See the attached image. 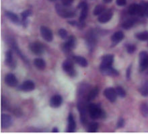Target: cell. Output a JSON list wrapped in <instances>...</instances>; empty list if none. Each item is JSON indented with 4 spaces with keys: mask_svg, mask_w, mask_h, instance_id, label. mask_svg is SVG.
Here are the masks:
<instances>
[{
    "mask_svg": "<svg viewBox=\"0 0 148 134\" xmlns=\"http://www.w3.org/2000/svg\"><path fill=\"white\" fill-rule=\"evenodd\" d=\"M148 68V53L146 51H141L139 53V69L141 71Z\"/></svg>",
    "mask_w": 148,
    "mask_h": 134,
    "instance_id": "6",
    "label": "cell"
},
{
    "mask_svg": "<svg viewBox=\"0 0 148 134\" xmlns=\"http://www.w3.org/2000/svg\"><path fill=\"white\" fill-rule=\"evenodd\" d=\"M29 49L34 54L40 55L44 53L45 48L42 43L38 42H34L29 45Z\"/></svg>",
    "mask_w": 148,
    "mask_h": 134,
    "instance_id": "7",
    "label": "cell"
},
{
    "mask_svg": "<svg viewBox=\"0 0 148 134\" xmlns=\"http://www.w3.org/2000/svg\"><path fill=\"white\" fill-rule=\"evenodd\" d=\"M67 122H68V125H67V132H73L75 131L76 128V123L73 115L70 113L69 115L68 118H67Z\"/></svg>",
    "mask_w": 148,
    "mask_h": 134,
    "instance_id": "19",
    "label": "cell"
},
{
    "mask_svg": "<svg viewBox=\"0 0 148 134\" xmlns=\"http://www.w3.org/2000/svg\"><path fill=\"white\" fill-rule=\"evenodd\" d=\"M104 96L110 101V102H114L116 100V92L114 88H108L104 90Z\"/></svg>",
    "mask_w": 148,
    "mask_h": 134,
    "instance_id": "11",
    "label": "cell"
},
{
    "mask_svg": "<svg viewBox=\"0 0 148 134\" xmlns=\"http://www.w3.org/2000/svg\"><path fill=\"white\" fill-rule=\"evenodd\" d=\"M136 22V19L135 18H131V19L127 20L122 24V28L125 30H129L133 27V25Z\"/></svg>",
    "mask_w": 148,
    "mask_h": 134,
    "instance_id": "28",
    "label": "cell"
},
{
    "mask_svg": "<svg viewBox=\"0 0 148 134\" xmlns=\"http://www.w3.org/2000/svg\"><path fill=\"white\" fill-rule=\"evenodd\" d=\"M124 33H123L122 31H118L114 32V33L112 34V36H111V41H112V44L117 45L119 42H121V41L124 38Z\"/></svg>",
    "mask_w": 148,
    "mask_h": 134,
    "instance_id": "22",
    "label": "cell"
},
{
    "mask_svg": "<svg viewBox=\"0 0 148 134\" xmlns=\"http://www.w3.org/2000/svg\"><path fill=\"white\" fill-rule=\"evenodd\" d=\"M50 106L53 108H57L60 107L63 103L62 96L59 94H56L51 97L50 99Z\"/></svg>",
    "mask_w": 148,
    "mask_h": 134,
    "instance_id": "17",
    "label": "cell"
},
{
    "mask_svg": "<svg viewBox=\"0 0 148 134\" xmlns=\"http://www.w3.org/2000/svg\"><path fill=\"white\" fill-rule=\"evenodd\" d=\"M13 123L12 117L8 114H2L1 117V125L3 129H8L11 127Z\"/></svg>",
    "mask_w": 148,
    "mask_h": 134,
    "instance_id": "16",
    "label": "cell"
},
{
    "mask_svg": "<svg viewBox=\"0 0 148 134\" xmlns=\"http://www.w3.org/2000/svg\"><path fill=\"white\" fill-rule=\"evenodd\" d=\"M145 16H146L147 17H148V10H147V11L146 12V13H145Z\"/></svg>",
    "mask_w": 148,
    "mask_h": 134,
    "instance_id": "43",
    "label": "cell"
},
{
    "mask_svg": "<svg viewBox=\"0 0 148 134\" xmlns=\"http://www.w3.org/2000/svg\"><path fill=\"white\" fill-rule=\"evenodd\" d=\"M135 37L137 39L141 41H145L148 40V32L143 31L141 32H139L135 34Z\"/></svg>",
    "mask_w": 148,
    "mask_h": 134,
    "instance_id": "29",
    "label": "cell"
},
{
    "mask_svg": "<svg viewBox=\"0 0 148 134\" xmlns=\"http://www.w3.org/2000/svg\"><path fill=\"white\" fill-rule=\"evenodd\" d=\"M115 90H116L117 95H119L120 97L124 98L126 96V92H125L124 88L121 87V86H117V87L115 88Z\"/></svg>",
    "mask_w": 148,
    "mask_h": 134,
    "instance_id": "34",
    "label": "cell"
},
{
    "mask_svg": "<svg viewBox=\"0 0 148 134\" xmlns=\"http://www.w3.org/2000/svg\"><path fill=\"white\" fill-rule=\"evenodd\" d=\"M117 127L119 128H121V127H124L125 125V120L123 119H120L117 122Z\"/></svg>",
    "mask_w": 148,
    "mask_h": 134,
    "instance_id": "38",
    "label": "cell"
},
{
    "mask_svg": "<svg viewBox=\"0 0 148 134\" xmlns=\"http://www.w3.org/2000/svg\"><path fill=\"white\" fill-rule=\"evenodd\" d=\"M98 127H99V125H98V123L96 122L90 123V124L88 125V132H91V133L96 132V131H97L98 130Z\"/></svg>",
    "mask_w": 148,
    "mask_h": 134,
    "instance_id": "31",
    "label": "cell"
},
{
    "mask_svg": "<svg viewBox=\"0 0 148 134\" xmlns=\"http://www.w3.org/2000/svg\"><path fill=\"white\" fill-rule=\"evenodd\" d=\"M100 71L102 72L104 75H107L110 76H112V77H116L119 75V71L116 69H115L112 66L104 68V69H100Z\"/></svg>",
    "mask_w": 148,
    "mask_h": 134,
    "instance_id": "20",
    "label": "cell"
},
{
    "mask_svg": "<svg viewBox=\"0 0 148 134\" xmlns=\"http://www.w3.org/2000/svg\"><path fill=\"white\" fill-rule=\"evenodd\" d=\"M34 88H35V84L31 80H26L21 85L18 86V90L24 92L32 91Z\"/></svg>",
    "mask_w": 148,
    "mask_h": 134,
    "instance_id": "14",
    "label": "cell"
},
{
    "mask_svg": "<svg viewBox=\"0 0 148 134\" xmlns=\"http://www.w3.org/2000/svg\"><path fill=\"white\" fill-rule=\"evenodd\" d=\"M139 92L143 96H148V82H145L143 85L141 86Z\"/></svg>",
    "mask_w": 148,
    "mask_h": 134,
    "instance_id": "33",
    "label": "cell"
},
{
    "mask_svg": "<svg viewBox=\"0 0 148 134\" xmlns=\"http://www.w3.org/2000/svg\"><path fill=\"white\" fill-rule=\"evenodd\" d=\"M78 8L82 10L81 14H80L79 21V22H83L86 20L88 14V5L86 2L83 1L81 2L77 6Z\"/></svg>",
    "mask_w": 148,
    "mask_h": 134,
    "instance_id": "13",
    "label": "cell"
},
{
    "mask_svg": "<svg viewBox=\"0 0 148 134\" xmlns=\"http://www.w3.org/2000/svg\"><path fill=\"white\" fill-rule=\"evenodd\" d=\"M87 43L89 46V48L93 49L97 42V38H96V34H94V32H90L87 36Z\"/></svg>",
    "mask_w": 148,
    "mask_h": 134,
    "instance_id": "21",
    "label": "cell"
},
{
    "mask_svg": "<svg viewBox=\"0 0 148 134\" xmlns=\"http://www.w3.org/2000/svg\"><path fill=\"white\" fill-rule=\"evenodd\" d=\"M140 111L143 117H148V104L147 103H142L141 104Z\"/></svg>",
    "mask_w": 148,
    "mask_h": 134,
    "instance_id": "32",
    "label": "cell"
},
{
    "mask_svg": "<svg viewBox=\"0 0 148 134\" xmlns=\"http://www.w3.org/2000/svg\"><path fill=\"white\" fill-rule=\"evenodd\" d=\"M52 131H53V132H54V133H57V132H59V129H58V128H57V127H54V128L53 129Z\"/></svg>",
    "mask_w": 148,
    "mask_h": 134,
    "instance_id": "41",
    "label": "cell"
},
{
    "mask_svg": "<svg viewBox=\"0 0 148 134\" xmlns=\"http://www.w3.org/2000/svg\"><path fill=\"white\" fill-rule=\"evenodd\" d=\"M129 14L130 15H140L141 16V7L140 4L133 3L129 6Z\"/></svg>",
    "mask_w": 148,
    "mask_h": 134,
    "instance_id": "18",
    "label": "cell"
},
{
    "mask_svg": "<svg viewBox=\"0 0 148 134\" xmlns=\"http://www.w3.org/2000/svg\"><path fill=\"white\" fill-rule=\"evenodd\" d=\"M116 3L119 6H124L126 5L127 0H116Z\"/></svg>",
    "mask_w": 148,
    "mask_h": 134,
    "instance_id": "39",
    "label": "cell"
},
{
    "mask_svg": "<svg viewBox=\"0 0 148 134\" xmlns=\"http://www.w3.org/2000/svg\"><path fill=\"white\" fill-rule=\"evenodd\" d=\"M73 61L75 63H77L78 65H80L81 67H86L88 65V63L86 58H84L83 57L81 56H74L73 57Z\"/></svg>",
    "mask_w": 148,
    "mask_h": 134,
    "instance_id": "24",
    "label": "cell"
},
{
    "mask_svg": "<svg viewBox=\"0 0 148 134\" xmlns=\"http://www.w3.org/2000/svg\"><path fill=\"white\" fill-rule=\"evenodd\" d=\"M5 16L8 19H10L11 21L13 22L14 24H20V19L18 18V16L16 15V14L13 13V12L8 11L5 12Z\"/></svg>",
    "mask_w": 148,
    "mask_h": 134,
    "instance_id": "25",
    "label": "cell"
},
{
    "mask_svg": "<svg viewBox=\"0 0 148 134\" xmlns=\"http://www.w3.org/2000/svg\"><path fill=\"white\" fill-rule=\"evenodd\" d=\"M41 36L47 42H51L53 39V34L52 30L47 26H41L40 28Z\"/></svg>",
    "mask_w": 148,
    "mask_h": 134,
    "instance_id": "8",
    "label": "cell"
},
{
    "mask_svg": "<svg viewBox=\"0 0 148 134\" xmlns=\"http://www.w3.org/2000/svg\"><path fill=\"white\" fill-rule=\"evenodd\" d=\"M105 11V7L102 5H98L96 6V8L94 9L93 14L94 16H98L100 15L102 13Z\"/></svg>",
    "mask_w": 148,
    "mask_h": 134,
    "instance_id": "30",
    "label": "cell"
},
{
    "mask_svg": "<svg viewBox=\"0 0 148 134\" xmlns=\"http://www.w3.org/2000/svg\"><path fill=\"white\" fill-rule=\"evenodd\" d=\"M113 16V12L111 10H105L103 13H102L100 15H99L98 20L99 22L102 24L106 23V22H109L110 20L112 19Z\"/></svg>",
    "mask_w": 148,
    "mask_h": 134,
    "instance_id": "12",
    "label": "cell"
},
{
    "mask_svg": "<svg viewBox=\"0 0 148 134\" xmlns=\"http://www.w3.org/2000/svg\"><path fill=\"white\" fill-rule=\"evenodd\" d=\"M34 65L37 69L43 70L46 67V62L41 58H36L34 60Z\"/></svg>",
    "mask_w": 148,
    "mask_h": 134,
    "instance_id": "27",
    "label": "cell"
},
{
    "mask_svg": "<svg viewBox=\"0 0 148 134\" xmlns=\"http://www.w3.org/2000/svg\"><path fill=\"white\" fill-rule=\"evenodd\" d=\"M76 45V39L74 36H69L67 38L65 43L63 45V50L65 53H69L75 47Z\"/></svg>",
    "mask_w": 148,
    "mask_h": 134,
    "instance_id": "5",
    "label": "cell"
},
{
    "mask_svg": "<svg viewBox=\"0 0 148 134\" xmlns=\"http://www.w3.org/2000/svg\"><path fill=\"white\" fill-rule=\"evenodd\" d=\"M74 0H61L62 3L65 5H70L73 3Z\"/></svg>",
    "mask_w": 148,
    "mask_h": 134,
    "instance_id": "40",
    "label": "cell"
},
{
    "mask_svg": "<svg viewBox=\"0 0 148 134\" xmlns=\"http://www.w3.org/2000/svg\"><path fill=\"white\" fill-rule=\"evenodd\" d=\"M131 68H132V65H130L129 66L127 67V71H126V77L127 79H130L131 77Z\"/></svg>",
    "mask_w": 148,
    "mask_h": 134,
    "instance_id": "37",
    "label": "cell"
},
{
    "mask_svg": "<svg viewBox=\"0 0 148 134\" xmlns=\"http://www.w3.org/2000/svg\"><path fill=\"white\" fill-rule=\"evenodd\" d=\"M114 62V56L113 55H106L102 57V62L100 65V69L112 66Z\"/></svg>",
    "mask_w": 148,
    "mask_h": 134,
    "instance_id": "9",
    "label": "cell"
},
{
    "mask_svg": "<svg viewBox=\"0 0 148 134\" xmlns=\"http://www.w3.org/2000/svg\"><path fill=\"white\" fill-rule=\"evenodd\" d=\"M62 68L65 73L70 77H75L76 76V71L73 66V61L71 59H67L62 64Z\"/></svg>",
    "mask_w": 148,
    "mask_h": 134,
    "instance_id": "4",
    "label": "cell"
},
{
    "mask_svg": "<svg viewBox=\"0 0 148 134\" xmlns=\"http://www.w3.org/2000/svg\"><path fill=\"white\" fill-rule=\"evenodd\" d=\"M136 46L135 45L129 44L128 45H127V51L130 54L134 53L136 51Z\"/></svg>",
    "mask_w": 148,
    "mask_h": 134,
    "instance_id": "36",
    "label": "cell"
},
{
    "mask_svg": "<svg viewBox=\"0 0 148 134\" xmlns=\"http://www.w3.org/2000/svg\"><path fill=\"white\" fill-rule=\"evenodd\" d=\"M88 105L86 104V101L80 100L77 103V109L80 113V119L82 124L86 125L88 122L87 114L88 113Z\"/></svg>",
    "mask_w": 148,
    "mask_h": 134,
    "instance_id": "3",
    "label": "cell"
},
{
    "mask_svg": "<svg viewBox=\"0 0 148 134\" xmlns=\"http://www.w3.org/2000/svg\"><path fill=\"white\" fill-rule=\"evenodd\" d=\"M58 34L59 36L61 37L62 39H67L68 38V32L64 28H61V29L59 30Z\"/></svg>",
    "mask_w": 148,
    "mask_h": 134,
    "instance_id": "35",
    "label": "cell"
},
{
    "mask_svg": "<svg viewBox=\"0 0 148 134\" xmlns=\"http://www.w3.org/2000/svg\"><path fill=\"white\" fill-rule=\"evenodd\" d=\"M55 10L57 14L63 18H70L75 16V11L70 8V5H65L63 4L57 3L55 5Z\"/></svg>",
    "mask_w": 148,
    "mask_h": 134,
    "instance_id": "1",
    "label": "cell"
},
{
    "mask_svg": "<svg viewBox=\"0 0 148 134\" xmlns=\"http://www.w3.org/2000/svg\"><path fill=\"white\" fill-rule=\"evenodd\" d=\"M112 0H104V1L106 3H110L111 1H112Z\"/></svg>",
    "mask_w": 148,
    "mask_h": 134,
    "instance_id": "42",
    "label": "cell"
},
{
    "mask_svg": "<svg viewBox=\"0 0 148 134\" xmlns=\"http://www.w3.org/2000/svg\"><path fill=\"white\" fill-rule=\"evenodd\" d=\"M98 92H99V89L98 88H94L91 90H90L88 92L87 96H86V101L87 102H90L96 98V96H98Z\"/></svg>",
    "mask_w": 148,
    "mask_h": 134,
    "instance_id": "23",
    "label": "cell"
},
{
    "mask_svg": "<svg viewBox=\"0 0 148 134\" xmlns=\"http://www.w3.org/2000/svg\"><path fill=\"white\" fill-rule=\"evenodd\" d=\"M6 65L11 69H14L16 67V61L14 60L13 57V53L11 50H8L5 53V60Z\"/></svg>",
    "mask_w": 148,
    "mask_h": 134,
    "instance_id": "15",
    "label": "cell"
},
{
    "mask_svg": "<svg viewBox=\"0 0 148 134\" xmlns=\"http://www.w3.org/2000/svg\"><path fill=\"white\" fill-rule=\"evenodd\" d=\"M88 114L92 119H104L106 117V113L97 104L90 103L88 105Z\"/></svg>",
    "mask_w": 148,
    "mask_h": 134,
    "instance_id": "2",
    "label": "cell"
},
{
    "mask_svg": "<svg viewBox=\"0 0 148 134\" xmlns=\"http://www.w3.org/2000/svg\"><path fill=\"white\" fill-rule=\"evenodd\" d=\"M5 83L6 85L9 87L14 88L16 87L18 84V79L16 78V76L14 74L10 73L8 74L5 77Z\"/></svg>",
    "mask_w": 148,
    "mask_h": 134,
    "instance_id": "10",
    "label": "cell"
},
{
    "mask_svg": "<svg viewBox=\"0 0 148 134\" xmlns=\"http://www.w3.org/2000/svg\"><path fill=\"white\" fill-rule=\"evenodd\" d=\"M31 14V11L30 10H25L21 14V16H22V22L21 23L22 25H23L24 27H26L28 25V16H30Z\"/></svg>",
    "mask_w": 148,
    "mask_h": 134,
    "instance_id": "26",
    "label": "cell"
}]
</instances>
